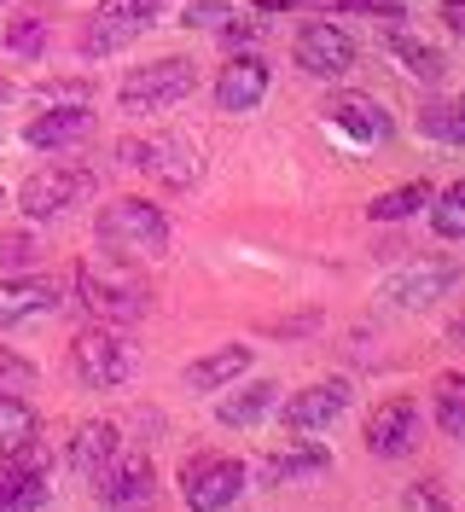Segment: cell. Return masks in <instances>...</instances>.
I'll return each instance as SVG.
<instances>
[{
	"label": "cell",
	"instance_id": "1",
	"mask_svg": "<svg viewBox=\"0 0 465 512\" xmlns=\"http://www.w3.org/2000/svg\"><path fill=\"white\" fill-rule=\"evenodd\" d=\"M93 239H99L105 256H117V262L134 268V262H157V256L169 251V222H163V210L146 204V198H117V204L99 210Z\"/></svg>",
	"mask_w": 465,
	"mask_h": 512
},
{
	"label": "cell",
	"instance_id": "2",
	"mask_svg": "<svg viewBox=\"0 0 465 512\" xmlns=\"http://www.w3.org/2000/svg\"><path fill=\"white\" fill-rule=\"evenodd\" d=\"M76 297H82V309H88L93 320H105V326H123V320H140L146 309H152V291H146V280L128 268V262H117V256H93V262H82L76 268Z\"/></svg>",
	"mask_w": 465,
	"mask_h": 512
},
{
	"label": "cell",
	"instance_id": "3",
	"mask_svg": "<svg viewBox=\"0 0 465 512\" xmlns=\"http://www.w3.org/2000/svg\"><path fill=\"white\" fill-rule=\"evenodd\" d=\"M192 82H198L192 59L140 64V70H128V76H123V88H117V105H123L128 117H152V111H169V105H181V99L192 94Z\"/></svg>",
	"mask_w": 465,
	"mask_h": 512
},
{
	"label": "cell",
	"instance_id": "4",
	"mask_svg": "<svg viewBox=\"0 0 465 512\" xmlns=\"http://www.w3.org/2000/svg\"><path fill=\"white\" fill-rule=\"evenodd\" d=\"M70 367H76V379L88 390H111V384H123L134 373V344L123 332H111V326H88L70 344Z\"/></svg>",
	"mask_w": 465,
	"mask_h": 512
},
{
	"label": "cell",
	"instance_id": "5",
	"mask_svg": "<svg viewBox=\"0 0 465 512\" xmlns=\"http://www.w3.org/2000/svg\"><path fill=\"white\" fill-rule=\"evenodd\" d=\"M88 192H93V175H88V169L47 163V169H35L30 181L18 187V210H24L30 222H53V216H64V210H76Z\"/></svg>",
	"mask_w": 465,
	"mask_h": 512
},
{
	"label": "cell",
	"instance_id": "6",
	"mask_svg": "<svg viewBox=\"0 0 465 512\" xmlns=\"http://www.w3.org/2000/svg\"><path fill=\"white\" fill-rule=\"evenodd\" d=\"M117 158L128 163V169H146V175H157L163 187H175V192H186V187H198V175H204V163H198V152L186 146V140H123L117 146Z\"/></svg>",
	"mask_w": 465,
	"mask_h": 512
},
{
	"label": "cell",
	"instance_id": "7",
	"mask_svg": "<svg viewBox=\"0 0 465 512\" xmlns=\"http://www.w3.org/2000/svg\"><path fill=\"white\" fill-rule=\"evenodd\" d=\"M239 489H245V466L239 460H216V454H204V460H186L181 466V495L192 512H221L239 501Z\"/></svg>",
	"mask_w": 465,
	"mask_h": 512
},
{
	"label": "cell",
	"instance_id": "8",
	"mask_svg": "<svg viewBox=\"0 0 465 512\" xmlns=\"http://www.w3.org/2000/svg\"><path fill=\"white\" fill-rule=\"evenodd\" d=\"M291 53H297V64H303L309 76L338 82V76H349V64H355V41H349L338 24H303L297 41H291Z\"/></svg>",
	"mask_w": 465,
	"mask_h": 512
},
{
	"label": "cell",
	"instance_id": "9",
	"mask_svg": "<svg viewBox=\"0 0 465 512\" xmlns=\"http://www.w3.org/2000/svg\"><path fill=\"white\" fill-rule=\"evenodd\" d=\"M419 437V402L413 396H390L384 408H372L367 419V448L378 460H402L407 448Z\"/></svg>",
	"mask_w": 465,
	"mask_h": 512
},
{
	"label": "cell",
	"instance_id": "10",
	"mask_svg": "<svg viewBox=\"0 0 465 512\" xmlns=\"http://www.w3.org/2000/svg\"><path fill=\"white\" fill-rule=\"evenodd\" d=\"M343 408H349V384L326 379V384H309V390L285 396L279 402V419H285V431H326Z\"/></svg>",
	"mask_w": 465,
	"mask_h": 512
},
{
	"label": "cell",
	"instance_id": "11",
	"mask_svg": "<svg viewBox=\"0 0 465 512\" xmlns=\"http://www.w3.org/2000/svg\"><path fill=\"white\" fill-rule=\"evenodd\" d=\"M454 280H460L454 262H413L396 280H384V303H396V309H425V303H436Z\"/></svg>",
	"mask_w": 465,
	"mask_h": 512
},
{
	"label": "cell",
	"instance_id": "12",
	"mask_svg": "<svg viewBox=\"0 0 465 512\" xmlns=\"http://www.w3.org/2000/svg\"><path fill=\"white\" fill-rule=\"evenodd\" d=\"M152 460H146V454H117V460H111V466H105V472H99V501H105V507H134V501H146V495H152Z\"/></svg>",
	"mask_w": 465,
	"mask_h": 512
},
{
	"label": "cell",
	"instance_id": "13",
	"mask_svg": "<svg viewBox=\"0 0 465 512\" xmlns=\"http://www.w3.org/2000/svg\"><path fill=\"white\" fill-rule=\"evenodd\" d=\"M268 94V64L245 53V59H227V70L216 76V105L221 111H256Z\"/></svg>",
	"mask_w": 465,
	"mask_h": 512
},
{
	"label": "cell",
	"instance_id": "14",
	"mask_svg": "<svg viewBox=\"0 0 465 512\" xmlns=\"http://www.w3.org/2000/svg\"><path fill=\"white\" fill-rule=\"evenodd\" d=\"M59 309V280H6L0 286V326H18V320H35V315H53Z\"/></svg>",
	"mask_w": 465,
	"mask_h": 512
},
{
	"label": "cell",
	"instance_id": "15",
	"mask_svg": "<svg viewBox=\"0 0 465 512\" xmlns=\"http://www.w3.org/2000/svg\"><path fill=\"white\" fill-rule=\"evenodd\" d=\"M117 454H123V437H117V425H111V419H88V425L70 437V466H76L82 478H99Z\"/></svg>",
	"mask_w": 465,
	"mask_h": 512
},
{
	"label": "cell",
	"instance_id": "16",
	"mask_svg": "<svg viewBox=\"0 0 465 512\" xmlns=\"http://www.w3.org/2000/svg\"><path fill=\"white\" fill-rule=\"evenodd\" d=\"M326 117L338 128H349L355 140H390V117H384V105L367 94H338L326 105Z\"/></svg>",
	"mask_w": 465,
	"mask_h": 512
},
{
	"label": "cell",
	"instance_id": "17",
	"mask_svg": "<svg viewBox=\"0 0 465 512\" xmlns=\"http://www.w3.org/2000/svg\"><path fill=\"white\" fill-rule=\"evenodd\" d=\"M250 367V350L245 344H227V350H210V355H198L192 367H186V390H221V384H233L239 373Z\"/></svg>",
	"mask_w": 465,
	"mask_h": 512
},
{
	"label": "cell",
	"instance_id": "18",
	"mask_svg": "<svg viewBox=\"0 0 465 512\" xmlns=\"http://www.w3.org/2000/svg\"><path fill=\"white\" fill-rule=\"evenodd\" d=\"M93 128V111L88 105H59V111H41L30 123V146H70Z\"/></svg>",
	"mask_w": 465,
	"mask_h": 512
},
{
	"label": "cell",
	"instance_id": "19",
	"mask_svg": "<svg viewBox=\"0 0 465 512\" xmlns=\"http://www.w3.org/2000/svg\"><path fill=\"white\" fill-rule=\"evenodd\" d=\"M326 448L320 443H291V448H279V454H268L262 460V478L268 483H297V478H314V472H326Z\"/></svg>",
	"mask_w": 465,
	"mask_h": 512
},
{
	"label": "cell",
	"instance_id": "20",
	"mask_svg": "<svg viewBox=\"0 0 465 512\" xmlns=\"http://www.w3.org/2000/svg\"><path fill=\"white\" fill-rule=\"evenodd\" d=\"M384 47H390V59L402 64L407 76H419V82H436V76H442V53H436L431 41H419V35L390 30L384 35Z\"/></svg>",
	"mask_w": 465,
	"mask_h": 512
},
{
	"label": "cell",
	"instance_id": "21",
	"mask_svg": "<svg viewBox=\"0 0 465 512\" xmlns=\"http://www.w3.org/2000/svg\"><path fill=\"white\" fill-rule=\"evenodd\" d=\"M157 12H163V0H99V30H111V35H134V30H146Z\"/></svg>",
	"mask_w": 465,
	"mask_h": 512
},
{
	"label": "cell",
	"instance_id": "22",
	"mask_svg": "<svg viewBox=\"0 0 465 512\" xmlns=\"http://www.w3.org/2000/svg\"><path fill=\"white\" fill-rule=\"evenodd\" d=\"M24 443H35V408L24 396H0V460L18 454Z\"/></svg>",
	"mask_w": 465,
	"mask_h": 512
},
{
	"label": "cell",
	"instance_id": "23",
	"mask_svg": "<svg viewBox=\"0 0 465 512\" xmlns=\"http://www.w3.org/2000/svg\"><path fill=\"white\" fill-rule=\"evenodd\" d=\"M268 408H279V384L262 379V384H250V390H239V396L221 402V425H256Z\"/></svg>",
	"mask_w": 465,
	"mask_h": 512
},
{
	"label": "cell",
	"instance_id": "24",
	"mask_svg": "<svg viewBox=\"0 0 465 512\" xmlns=\"http://www.w3.org/2000/svg\"><path fill=\"white\" fill-rule=\"evenodd\" d=\"M431 402H436V425L448 437H465V373H442L431 390Z\"/></svg>",
	"mask_w": 465,
	"mask_h": 512
},
{
	"label": "cell",
	"instance_id": "25",
	"mask_svg": "<svg viewBox=\"0 0 465 512\" xmlns=\"http://www.w3.org/2000/svg\"><path fill=\"white\" fill-rule=\"evenodd\" d=\"M425 204H431V187H425V181H407V187H396V192H378L367 204V216L372 222H402V216L425 210Z\"/></svg>",
	"mask_w": 465,
	"mask_h": 512
},
{
	"label": "cell",
	"instance_id": "26",
	"mask_svg": "<svg viewBox=\"0 0 465 512\" xmlns=\"http://www.w3.org/2000/svg\"><path fill=\"white\" fill-rule=\"evenodd\" d=\"M431 227L442 239H465V181H454L442 198H431Z\"/></svg>",
	"mask_w": 465,
	"mask_h": 512
},
{
	"label": "cell",
	"instance_id": "27",
	"mask_svg": "<svg viewBox=\"0 0 465 512\" xmlns=\"http://www.w3.org/2000/svg\"><path fill=\"white\" fill-rule=\"evenodd\" d=\"M320 12H372V18H402V0H303Z\"/></svg>",
	"mask_w": 465,
	"mask_h": 512
},
{
	"label": "cell",
	"instance_id": "28",
	"mask_svg": "<svg viewBox=\"0 0 465 512\" xmlns=\"http://www.w3.org/2000/svg\"><path fill=\"white\" fill-rule=\"evenodd\" d=\"M41 47H47V30H41L35 18H24V24H12V30H6V53H18V59H35Z\"/></svg>",
	"mask_w": 465,
	"mask_h": 512
},
{
	"label": "cell",
	"instance_id": "29",
	"mask_svg": "<svg viewBox=\"0 0 465 512\" xmlns=\"http://www.w3.org/2000/svg\"><path fill=\"white\" fill-rule=\"evenodd\" d=\"M186 24H192V30H198V24H204V30H221V24H233V6H227V0H198V6H186Z\"/></svg>",
	"mask_w": 465,
	"mask_h": 512
},
{
	"label": "cell",
	"instance_id": "30",
	"mask_svg": "<svg viewBox=\"0 0 465 512\" xmlns=\"http://www.w3.org/2000/svg\"><path fill=\"white\" fill-rule=\"evenodd\" d=\"M402 512H454V507H448V501L436 495L431 483H413V489L402 495Z\"/></svg>",
	"mask_w": 465,
	"mask_h": 512
},
{
	"label": "cell",
	"instance_id": "31",
	"mask_svg": "<svg viewBox=\"0 0 465 512\" xmlns=\"http://www.w3.org/2000/svg\"><path fill=\"white\" fill-rule=\"evenodd\" d=\"M0 262H30V239L24 233H6L0 239Z\"/></svg>",
	"mask_w": 465,
	"mask_h": 512
},
{
	"label": "cell",
	"instance_id": "32",
	"mask_svg": "<svg viewBox=\"0 0 465 512\" xmlns=\"http://www.w3.org/2000/svg\"><path fill=\"white\" fill-rule=\"evenodd\" d=\"M442 24L454 35H465V0H442Z\"/></svg>",
	"mask_w": 465,
	"mask_h": 512
},
{
	"label": "cell",
	"instance_id": "33",
	"mask_svg": "<svg viewBox=\"0 0 465 512\" xmlns=\"http://www.w3.org/2000/svg\"><path fill=\"white\" fill-rule=\"evenodd\" d=\"M425 134L448 140V105H431V111H425Z\"/></svg>",
	"mask_w": 465,
	"mask_h": 512
},
{
	"label": "cell",
	"instance_id": "34",
	"mask_svg": "<svg viewBox=\"0 0 465 512\" xmlns=\"http://www.w3.org/2000/svg\"><path fill=\"white\" fill-rule=\"evenodd\" d=\"M448 140H465V94L448 105Z\"/></svg>",
	"mask_w": 465,
	"mask_h": 512
},
{
	"label": "cell",
	"instance_id": "35",
	"mask_svg": "<svg viewBox=\"0 0 465 512\" xmlns=\"http://www.w3.org/2000/svg\"><path fill=\"white\" fill-rule=\"evenodd\" d=\"M256 6H262V12H297L303 0H256Z\"/></svg>",
	"mask_w": 465,
	"mask_h": 512
},
{
	"label": "cell",
	"instance_id": "36",
	"mask_svg": "<svg viewBox=\"0 0 465 512\" xmlns=\"http://www.w3.org/2000/svg\"><path fill=\"white\" fill-rule=\"evenodd\" d=\"M0 99H12V88H6V82H0Z\"/></svg>",
	"mask_w": 465,
	"mask_h": 512
},
{
	"label": "cell",
	"instance_id": "37",
	"mask_svg": "<svg viewBox=\"0 0 465 512\" xmlns=\"http://www.w3.org/2000/svg\"><path fill=\"white\" fill-rule=\"evenodd\" d=\"M0 204H6V192H0Z\"/></svg>",
	"mask_w": 465,
	"mask_h": 512
}]
</instances>
